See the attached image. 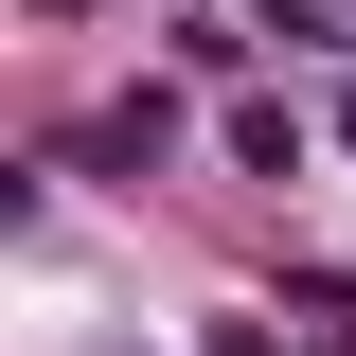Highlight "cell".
<instances>
[{"mask_svg":"<svg viewBox=\"0 0 356 356\" xmlns=\"http://www.w3.org/2000/svg\"><path fill=\"white\" fill-rule=\"evenodd\" d=\"M161 143H178V107H161V89H125V107L89 125V161H161Z\"/></svg>","mask_w":356,"mask_h":356,"instance_id":"cell-1","label":"cell"},{"mask_svg":"<svg viewBox=\"0 0 356 356\" xmlns=\"http://www.w3.org/2000/svg\"><path fill=\"white\" fill-rule=\"evenodd\" d=\"M196 356H285V339H267V321H214V339H196Z\"/></svg>","mask_w":356,"mask_h":356,"instance_id":"cell-2","label":"cell"},{"mask_svg":"<svg viewBox=\"0 0 356 356\" xmlns=\"http://www.w3.org/2000/svg\"><path fill=\"white\" fill-rule=\"evenodd\" d=\"M321 356H356V303H321Z\"/></svg>","mask_w":356,"mask_h":356,"instance_id":"cell-3","label":"cell"},{"mask_svg":"<svg viewBox=\"0 0 356 356\" xmlns=\"http://www.w3.org/2000/svg\"><path fill=\"white\" fill-rule=\"evenodd\" d=\"M339 125H356V107H339Z\"/></svg>","mask_w":356,"mask_h":356,"instance_id":"cell-4","label":"cell"}]
</instances>
